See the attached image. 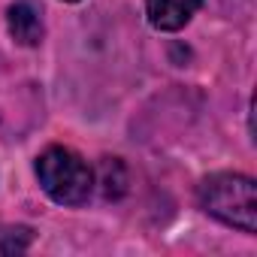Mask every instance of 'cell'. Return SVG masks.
Here are the masks:
<instances>
[{
  "label": "cell",
  "instance_id": "cell-1",
  "mask_svg": "<svg viewBox=\"0 0 257 257\" xmlns=\"http://www.w3.org/2000/svg\"><path fill=\"white\" fill-rule=\"evenodd\" d=\"M200 206L212 218H218L227 227H236L242 233H257V185L248 176L239 173H215L203 179Z\"/></svg>",
  "mask_w": 257,
  "mask_h": 257
},
{
  "label": "cell",
  "instance_id": "cell-5",
  "mask_svg": "<svg viewBox=\"0 0 257 257\" xmlns=\"http://www.w3.org/2000/svg\"><path fill=\"white\" fill-rule=\"evenodd\" d=\"M127 191V173L121 167L118 158H106L103 161V197L106 200H118Z\"/></svg>",
  "mask_w": 257,
  "mask_h": 257
},
{
  "label": "cell",
  "instance_id": "cell-4",
  "mask_svg": "<svg viewBox=\"0 0 257 257\" xmlns=\"http://www.w3.org/2000/svg\"><path fill=\"white\" fill-rule=\"evenodd\" d=\"M7 25H10V34L19 46H40L43 43V10L34 0H16L7 13Z\"/></svg>",
  "mask_w": 257,
  "mask_h": 257
},
{
  "label": "cell",
  "instance_id": "cell-3",
  "mask_svg": "<svg viewBox=\"0 0 257 257\" xmlns=\"http://www.w3.org/2000/svg\"><path fill=\"white\" fill-rule=\"evenodd\" d=\"M200 7L203 0H146V16L155 31L173 34V31H182L197 16Z\"/></svg>",
  "mask_w": 257,
  "mask_h": 257
},
{
  "label": "cell",
  "instance_id": "cell-2",
  "mask_svg": "<svg viewBox=\"0 0 257 257\" xmlns=\"http://www.w3.org/2000/svg\"><path fill=\"white\" fill-rule=\"evenodd\" d=\"M37 179L43 191L61 206H82L94 191V173L73 149L52 146L37 158Z\"/></svg>",
  "mask_w": 257,
  "mask_h": 257
},
{
  "label": "cell",
  "instance_id": "cell-7",
  "mask_svg": "<svg viewBox=\"0 0 257 257\" xmlns=\"http://www.w3.org/2000/svg\"><path fill=\"white\" fill-rule=\"evenodd\" d=\"M67 4H76V0H67Z\"/></svg>",
  "mask_w": 257,
  "mask_h": 257
},
{
  "label": "cell",
  "instance_id": "cell-6",
  "mask_svg": "<svg viewBox=\"0 0 257 257\" xmlns=\"http://www.w3.org/2000/svg\"><path fill=\"white\" fill-rule=\"evenodd\" d=\"M34 239L31 227H16V230H4L0 233V254H22Z\"/></svg>",
  "mask_w": 257,
  "mask_h": 257
}]
</instances>
